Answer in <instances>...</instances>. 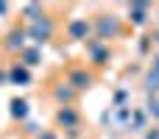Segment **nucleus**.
<instances>
[{
	"label": "nucleus",
	"instance_id": "2",
	"mask_svg": "<svg viewBox=\"0 0 159 139\" xmlns=\"http://www.w3.org/2000/svg\"><path fill=\"white\" fill-rule=\"evenodd\" d=\"M87 31H89V25H87L84 20H75V22L70 25V36H73V39H81Z\"/></svg>",
	"mask_w": 159,
	"mask_h": 139
},
{
	"label": "nucleus",
	"instance_id": "11",
	"mask_svg": "<svg viewBox=\"0 0 159 139\" xmlns=\"http://www.w3.org/2000/svg\"><path fill=\"white\" fill-rule=\"evenodd\" d=\"M45 139H56V137H50V134H48V137H45Z\"/></svg>",
	"mask_w": 159,
	"mask_h": 139
},
{
	"label": "nucleus",
	"instance_id": "9",
	"mask_svg": "<svg viewBox=\"0 0 159 139\" xmlns=\"http://www.w3.org/2000/svg\"><path fill=\"white\" fill-rule=\"evenodd\" d=\"M101 31H103V33H106V31L115 33V22H106V20H103V22H101Z\"/></svg>",
	"mask_w": 159,
	"mask_h": 139
},
{
	"label": "nucleus",
	"instance_id": "4",
	"mask_svg": "<svg viewBox=\"0 0 159 139\" xmlns=\"http://www.w3.org/2000/svg\"><path fill=\"white\" fill-rule=\"evenodd\" d=\"M59 123L75 125V111H70V109H61V111H59Z\"/></svg>",
	"mask_w": 159,
	"mask_h": 139
},
{
	"label": "nucleus",
	"instance_id": "6",
	"mask_svg": "<svg viewBox=\"0 0 159 139\" xmlns=\"http://www.w3.org/2000/svg\"><path fill=\"white\" fill-rule=\"evenodd\" d=\"M70 81H73L75 86H87V84H89V75H84V72H73Z\"/></svg>",
	"mask_w": 159,
	"mask_h": 139
},
{
	"label": "nucleus",
	"instance_id": "1",
	"mask_svg": "<svg viewBox=\"0 0 159 139\" xmlns=\"http://www.w3.org/2000/svg\"><path fill=\"white\" fill-rule=\"evenodd\" d=\"M31 36L36 39V42H45L48 36H50V22L45 20V22H36L34 28H31Z\"/></svg>",
	"mask_w": 159,
	"mask_h": 139
},
{
	"label": "nucleus",
	"instance_id": "3",
	"mask_svg": "<svg viewBox=\"0 0 159 139\" xmlns=\"http://www.w3.org/2000/svg\"><path fill=\"white\" fill-rule=\"evenodd\" d=\"M11 114L14 117H25L28 114V103L25 100H11Z\"/></svg>",
	"mask_w": 159,
	"mask_h": 139
},
{
	"label": "nucleus",
	"instance_id": "5",
	"mask_svg": "<svg viewBox=\"0 0 159 139\" xmlns=\"http://www.w3.org/2000/svg\"><path fill=\"white\" fill-rule=\"evenodd\" d=\"M11 81H17V84H28V72L20 70V67H14V70H11Z\"/></svg>",
	"mask_w": 159,
	"mask_h": 139
},
{
	"label": "nucleus",
	"instance_id": "8",
	"mask_svg": "<svg viewBox=\"0 0 159 139\" xmlns=\"http://www.w3.org/2000/svg\"><path fill=\"white\" fill-rule=\"evenodd\" d=\"M17 45H22V33H11V42H8V47H17Z\"/></svg>",
	"mask_w": 159,
	"mask_h": 139
},
{
	"label": "nucleus",
	"instance_id": "10",
	"mask_svg": "<svg viewBox=\"0 0 159 139\" xmlns=\"http://www.w3.org/2000/svg\"><path fill=\"white\" fill-rule=\"evenodd\" d=\"M36 59H39V53H36V50H31V53H28V64H36Z\"/></svg>",
	"mask_w": 159,
	"mask_h": 139
},
{
	"label": "nucleus",
	"instance_id": "7",
	"mask_svg": "<svg viewBox=\"0 0 159 139\" xmlns=\"http://www.w3.org/2000/svg\"><path fill=\"white\" fill-rule=\"evenodd\" d=\"M143 11H145V6H134V11H131L134 22H143V20H145V17H143Z\"/></svg>",
	"mask_w": 159,
	"mask_h": 139
}]
</instances>
